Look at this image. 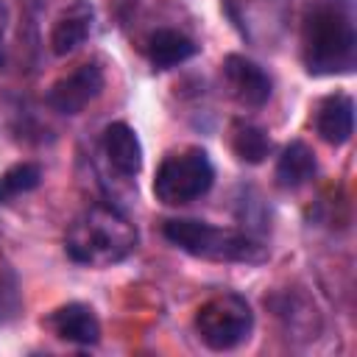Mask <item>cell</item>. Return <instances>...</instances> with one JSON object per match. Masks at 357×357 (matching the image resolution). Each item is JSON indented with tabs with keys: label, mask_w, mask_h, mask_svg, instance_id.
Returning a JSON list of instances; mask_svg holds the SVG:
<instances>
[{
	"label": "cell",
	"mask_w": 357,
	"mask_h": 357,
	"mask_svg": "<svg viewBox=\"0 0 357 357\" xmlns=\"http://www.w3.org/2000/svg\"><path fill=\"white\" fill-rule=\"evenodd\" d=\"M301 61L310 75H349L357 67V31L349 0H312L301 20Z\"/></svg>",
	"instance_id": "1"
},
{
	"label": "cell",
	"mask_w": 357,
	"mask_h": 357,
	"mask_svg": "<svg viewBox=\"0 0 357 357\" xmlns=\"http://www.w3.org/2000/svg\"><path fill=\"white\" fill-rule=\"evenodd\" d=\"M137 226L112 204H89L64 231V254L75 265L112 268L128 259L137 248Z\"/></svg>",
	"instance_id": "2"
},
{
	"label": "cell",
	"mask_w": 357,
	"mask_h": 357,
	"mask_svg": "<svg viewBox=\"0 0 357 357\" xmlns=\"http://www.w3.org/2000/svg\"><path fill=\"white\" fill-rule=\"evenodd\" d=\"M162 237L176 245L178 251L209 259V262H245L259 265L268 259V245L243 231V229H223L195 218H170L162 223Z\"/></svg>",
	"instance_id": "3"
},
{
	"label": "cell",
	"mask_w": 357,
	"mask_h": 357,
	"mask_svg": "<svg viewBox=\"0 0 357 357\" xmlns=\"http://www.w3.org/2000/svg\"><path fill=\"white\" fill-rule=\"evenodd\" d=\"M215 184V165L204 148L167 153L153 176V198L165 206H184L204 198Z\"/></svg>",
	"instance_id": "4"
},
{
	"label": "cell",
	"mask_w": 357,
	"mask_h": 357,
	"mask_svg": "<svg viewBox=\"0 0 357 357\" xmlns=\"http://www.w3.org/2000/svg\"><path fill=\"white\" fill-rule=\"evenodd\" d=\"M195 335L212 351H231L254 332V310L245 296L226 290L206 298L195 312Z\"/></svg>",
	"instance_id": "5"
},
{
	"label": "cell",
	"mask_w": 357,
	"mask_h": 357,
	"mask_svg": "<svg viewBox=\"0 0 357 357\" xmlns=\"http://www.w3.org/2000/svg\"><path fill=\"white\" fill-rule=\"evenodd\" d=\"M106 86V75H103V67L98 61H86L81 67H75L73 73L61 75L59 81L50 84L47 95H45V103L56 112V114H64V117H75L81 114L92 100H98V95L103 92Z\"/></svg>",
	"instance_id": "6"
},
{
	"label": "cell",
	"mask_w": 357,
	"mask_h": 357,
	"mask_svg": "<svg viewBox=\"0 0 357 357\" xmlns=\"http://www.w3.org/2000/svg\"><path fill=\"white\" fill-rule=\"evenodd\" d=\"M220 73H223V84L229 86V95L245 109H262L273 95L271 75L248 56L229 53L220 64Z\"/></svg>",
	"instance_id": "7"
},
{
	"label": "cell",
	"mask_w": 357,
	"mask_h": 357,
	"mask_svg": "<svg viewBox=\"0 0 357 357\" xmlns=\"http://www.w3.org/2000/svg\"><path fill=\"white\" fill-rule=\"evenodd\" d=\"M92 25H95V8L89 0H73L67 3L59 17L53 20V28H50V36H47V45H50V53L64 59V56H73L92 33Z\"/></svg>",
	"instance_id": "8"
},
{
	"label": "cell",
	"mask_w": 357,
	"mask_h": 357,
	"mask_svg": "<svg viewBox=\"0 0 357 357\" xmlns=\"http://www.w3.org/2000/svg\"><path fill=\"white\" fill-rule=\"evenodd\" d=\"M100 151L106 156V165L120 176V178H137L142 170V142L137 137V131L123 123L114 120L103 128L100 134Z\"/></svg>",
	"instance_id": "9"
},
{
	"label": "cell",
	"mask_w": 357,
	"mask_h": 357,
	"mask_svg": "<svg viewBox=\"0 0 357 357\" xmlns=\"http://www.w3.org/2000/svg\"><path fill=\"white\" fill-rule=\"evenodd\" d=\"M59 340H67L73 346H95L100 340V321L89 304L70 301L56 307L45 321Z\"/></svg>",
	"instance_id": "10"
},
{
	"label": "cell",
	"mask_w": 357,
	"mask_h": 357,
	"mask_svg": "<svg viewBox=\"0 0 357 357\" xmlns=\"http://www.w3.org/2000/svg\"><path fill=\"white\" fill-rule=\"evenodd\" d=\"M312 126H315V134L326 145H335V148L346 145L354 134V100H351V95H346V92L326 95L315 109Z\"/></svg>",
	"instance_id": "11"
},
{
	"label": "cell",
	"mask_w": 357,
	"mask_h": 357,
	"mask_svg": "<svg viewBox=\"0 0 357 357\" xmlns=\"http://www.w3.org/2000/svg\"><path fill=\"white\" fill-rule=\"evenodd\" d=\"M198 53L195 39L176 28H156L145 42V56L153 70H173Z\"/></svg>",
	"instance_id": "12"
},
{
	"label": "cell",
	"mask_w": 357,
	"mask_h": 357,
	"mask_svg": "<svg viewBox=\"0 0 357 357\" xmlns=\"http://www.w3.org/2000/svg\"><path fill=\"white\" fill-rule=\"evenodd\" d=\"M318 173V159L312 153V148L301 139H293L282 148L276 167H273V178L282 190H298L304 184H310Z\"/></svg>",
	"instance_id": "13"
},
{
	"label": "cell",
	"mask_w": 357,
	"mask_h": 357,
	"mask_svg": "<svg viewBox=\"0 0 357 357\" xmlns=\"http://www.w3.org/2000/svg\"><path fill=\"white\" fill-rule=\"evenodd\" d=\"M229 145L234 151V156L245 165H259L268 159L271 153V137L262 126H254V123H245V120H237L231 126V137H229Z\"/></svg>",
	"instance_id": "14"
},
{
	"label": "cell",
	"mask_w": 357,
	"mask_h": 357,
	"mask_svg": "<svg viewBox=\"0 0 357 357\" xmlns=\"http://www.w3.org/2000/svg\"><path fill=\"white\" fill-rule=\"evenodd\" d=\"M42 184V165L17 162L6 173H0V204H11L25 192H33Z\"/></svg>",
	"instance_id": "15"
},
{
	"label": "cell",
	"mask_w": 357,
	"mask_h": 357,
	"mask_svg": "<svg viewBox=\"0 0 357 357\" xmlns=\"http://www.w3.org/2000/svg\"><path fill=\"white\" fill-rule=\"evenodd\" d=\"M8 22H11L8 3L0 0V70L6 67V31H8Z\"/></svg>",
	"instance_id": "16"
}]
</instances>
